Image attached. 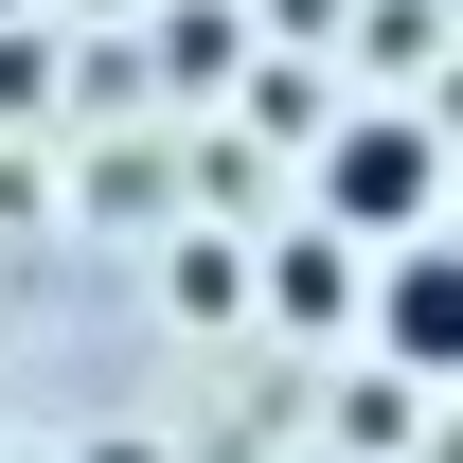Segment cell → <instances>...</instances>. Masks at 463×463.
<instances>
[{
	"mask_svg": "<svg viewBox=\"0 0 463 463\" xmlns=\"http://www.w3.org/2000/svg\"><path fill=\"white\" fill-rule=\"evenodd\" d=\"M446 214V108H339L321 125V232H356V250H392V232Z\"/></svg>",
	"mask_w": 463,
	"mask_h": 463,
	"instance_id": "6da1fadb",
	"label": "cell"
},
{
	"mask_svg": "<svg viewBox=\"0 0 463 463\" xmlns=\"http://www.w3.org/2000/svg\"><path fill=\"white\" fill-rule=\"evenodd\" d=\"M374 356L392 374H463V232L446 214L374 250Z\"/></svg>",
	"mask_w": 463,
	"mask_h": 463,
	"instance_id": "7a4b0ae2",
	"label": "cell"
},
{
	"mask_svg": "<svg viewBox=\"0 0 463 463\" xmlns=\"http://www.w3.org/2000/svg\"><path fill=\"white\" fill-rule=\"evenodd\" d=\"M268 286H286V321H339V303H356V232H303Z\"/></svg>",
	"mask_w": 463,
	"mask_h": 463,
	"instance_id": "3957f363",
	"label": "cell"
}]
</instances>
